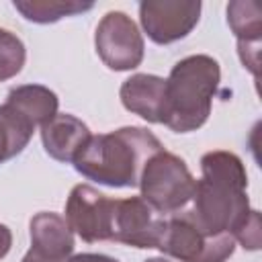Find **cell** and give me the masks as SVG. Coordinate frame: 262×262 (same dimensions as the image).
<instances>
[{"mask_svg": "<svg viewBox=\"0 0 262 262\" xmlns=\"http://www.w3.org/2000/svg\"><path fill=\"white\" fill-rule=\"evenodd\" d=\"M27 59L25 43L10 31L0 29V82L14 78Z\"/></svg>", "mask_w": 262, "mask_h": 262, "instance_id": "17", "label": "cell"}, {"mask_svg": "<svg viewBox=\"0 0 262 262\" xmlns=\"http://www.w3.org/2000/svg\"><path fill=\"white\" fill-rule=\"evenodd\" d=\"M12 6L31 23L49 25L66 16H76L94 8L92 2L80 0H14Z\"/></svg>", "mask_w": 262, "mask_h": 262, "instance_id": "15", "label": "cell"}, {"mask_svg": "<svg viewBox=\"0 0 262 262\" xmlns=\"http://www.w3.org/2000/svg\"><path fill=\"white\" fill-rule=\"evenodd\" d=\"M166 217L151 209L141 196L115 199L111 242L139 250L158 248Z\"/></svg>", "mask_w": 262, "mask_h": 262, "instance_id": "8", "label": "cell"}, {"mask_svg": "<svg viewBox=\"0 0 262 262\" xmlns=\"http://www.w3.org/2000/svg\"><path fill=\"white\" fill-rule=\"evenodd\" d=\"M246 188L248 174L239 156L225 149L207 151L201 158V178L194 184L188 211L203 231L233 237L252 211Z\"/></svg>", "mask_w": 262, "mask_h": 262, "instance_id": "1", "label": "cell"}, {"mask_svg": "<svg viewBox=\"0 0 262 262\" xmlns=\"http://www.w3.org/2000/svg\"><path fill=\"white\" fill-rule=\"evenodd\" d=\"M20 262H68V260H57V258H45V256H41V254H37V252H33V250H29L25 256H23V260Z\"/></svg>", "mask_w": 262, "mask_h": 262, "instance_id": "21", "label": "cell"}, {"mask_svg": "<svg viewBox=\"0 0 262 262\" xmlns=\"http://www.w3.org/2000/svg\"><path fill=\"white\" fill-rule=\"evenodd\" d=\"M158 250L180 262H227L235 252L229 233L211 235L194 221L188 209L168 215Z\"/></svg>", "mask_w": 262, "mask_h": 262, "instance_id": "5", "label": "cell"}, {"mask_svg": "<svg viewBox=\"0 0 262 262\" xmlns=\"http://www.w3.org/2000/svg\"><path fill=\"white\" fill-rule=\"evenodd\" d=\"M68 262H119L117 258L113 256H106V254H94V252H84V254H76V256H70Z\"/></svg>", "mask_w": 262, "mask_h": 262, "instance_id": "19", "label": "cell"}, {"mask_svg": "<svg viewBox=\"0 0 262 262\" xmlns=\"http://www.w3.org/2000/svg\"><path fill=\"white\" fill-rule=\"evenodd\" d=\"M194 184L196 180L190 174L186 162L180 156L162 149L147 160L141 172L139 196L160 215L168 217L186 209L192 199Z\"/></svg>", "mask_w": 262, "mask_h": 262, "instance_id": "4", "label": "cell"}, {"mask_svg": "<svg viewBox=\"0 0 262 262\" xmlns=\"http://www.w3.org/2000/svg\"><path fill=\"white\" fill-rule=\"evenodd\" d=\"M201 18L199 0H143L139 20L147 37L158 45H170L184 39Z\"/></svg>", "mask_w": 262, "mask_h": 262, "instance_id": "9", "label": "cell"}, {"mask_svg": "<svg viewBox=\"0 0 262 262\" xmlns=\"http://www.w3.org/2000/svg\"><path fill=\"white\" fill-rule=\"evenodd\" d=\"M233 239L246 250H260L262 231H260V213L256 209H252L248 219L237 227V231L233 233Z\"/></svg>", "mask_w": 262, "mask_h": 262, "instance_id": "18", "label": "cell"}, {"mask_svg": "<svg viewBox=\"0 0 262 262\" xmlns=\"http://www.w3.org/2000/svg\"><path fill=\"white\" fill-rule=\"evenodd\" d=\"M90 129L84 121L70 113H57L49 123L41 127V141L49 158L72 164L80 149L90 139Z\"/></svg>", "mask_w": 262, "mask_h": 262, "instance_id": "12", "label": "cell"}, {"mask_svg": "<svg viewBox=\"0 0 262 262\" xmlns=\"http://www.w3.org/2000/svg\"><path fill=\"white\" fill-rule=\"evenodd\" d=\"M31 233V250L45 256V258H57L68 260L74 252V231L70 229L66 217L41 211L33 215L29 223Z\"/></svg>", "mask_w": 262, "mask_h": 262, "instance_id": "13", "label": "cell"}, {"mask_svg": "<svg viewBox=\"0 0 262 262\" xmlns=\"http://www.w3.org/2000/svg\"><path fill=\"white\" fill-rule=\"evenodd\" d=\"M6 104L20 113L35 129L43 127L57 115L59 98L53 90L41 84H23L14 86L6 94Z\"/></svg>", "mask_w": 262, "mask_h": 262, "instance_id": "14", "label": "cell"}, {"mask_svg": "<svg viewBox=\"0 0 262 262\" xmlns=\"http://www.w3.org/2000/svg\"><path fill=\"white\" fill-rule=\"evenodd\" d=\"M123 106L147 123H164L166 80L156 74H133L119 90Z\"/></svg>", "mask_w": 262, "mask_h": 262, "instance_id": "10", "label": "cell"}, {"mask_svg": "<svg viewBox=\"0 0 262 262\" xmlns=\"http://www.w3.org/2000/svg\"><path fill=\"white\" fill-rule=\"evenodd\" d=\"M115 199H108L90 184H76L66 201V221L86 244L111 242Z\"/></svg>", "mask_w": 262, "mask_h": 262, "instance_id": "7", "label": "cell"}, {"mask_svg": "<svg viewBox=\"0 0 262 262\" xmlns=\"http://www.w3.org/2000/svg\"><path fill=\"white\" fill-rule=\"evenodd\" d=\"M94 47L102 63L115 72L135 70L145 53L139 27L121 10H111L100 18L94 33Z\"/></svg>", "mask_w": 262, "mask_h": 262, "instance_id": "6", "label": "cell"}, {"mask_svg": "<svg viewBox=\"0 0 262 262\" xmlns=\"http://www.w3.org/2000/svg\"><path fill=\"white\" fill-rule=\"evenodd\" d=\"M162 141L143 127H121L108 133L90 135L86 145L72 162L84 178L111 186H139L147 160L162 151Z\"/></svg>", "mask_w": 262, "mask_h": 262, "instance_id": "2", "label": "cell"}, {"mask_svg": "<svg viewBox=\"0 0 262 262\" xmlns=\"http://www.w3.org/2000/svg\"><path fill=\"white\" fill-rule=\"evenodd\" d=\"M35 127L6 102L0 104V164L16 158L31 141Z\"/></svg>", "mask_w": 262, "mask_h": 262, "instance_id": "16", "label": "cell"}, {"mask_svg": "<svg viewBox=\"0 0 262 262\" xmlns=\"http://www.w3.org/2000/svg\"><path fill=\"white\" fill-rule=\"evenodd\" d=\"M143 262H170L168 258H147V260H143Z\"/></svg>", "mask_w": 262, "mask_h": 262, "instance_id": "22", "label": "cell"}, {"mask_svg": "<svg viewBox=\"0 0 262 262\" xmlns=\"http://www.w3.org/2000/svg\"><path fill=\"white\" fill-rule=\"evenodd\" d=\"M221 68L207 53L188 55L174 63L166 78L164 123L176 133H190L203 127L211 115L219 90Z\"/></svg>", "mask_w": 262, "mask_h": 262, "instance_id": "3", "label": "cell"}, {"mask_svg": "<svg viewBox=\"0 0 262 262\" xmlns=\"http://www.w3.org/2000/svg\"><path fill=\"white\" fill-rule=\"evenodd\" d=\"M10 248H12V231L4 223H0V260L10 252Z\"/></svg>", "mask_w": 262, "mask_h": 262, "instance_id": "20", "label": "cell"}, {"mask_svg": "<svg viewBox=\"0 0 262 262\" xmlns=\"http://www.w3.org/2000/svg\"><path fill=\"white\" fill-rule=\"evenodd\" d=\"M260 6L252 0H235L227 4V25L237 39V53L242 63L258 76V57H260Z\"/></svg>", "mask_w": 262, "mask_h": 262, "instance_id": "11", "label": "cell"}]
</instances>
